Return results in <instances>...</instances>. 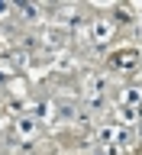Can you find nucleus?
<instances>
[{
  "label": "nucleus",
  "mask_w": 142,
  "mask_h": 155,
  "mask_svg": "<svg viewBox=\"0 0 142 155\" xmlns=\"http://www.w3.org/2000/svg\"><path fill=\"white\" fill-rule=\"evenodd\" d=\"M116 107H139V87L126 84L120 94H116Z\"/></svg>",
  "instance_id": "obj_3"
},
{
  "label": "nucleus",
  "mask_w": 142,
  "mask_h": 155,
  "mask_svg": "<svg viewBox=\"0 0 142 155\" xmlns=\"http://www.w3.org/2000/svg\"><path fill=\"white\" fill-rule=\"evenodd\" d=\"M129 19H133V13H129L126 7H116L113 10V26H116V23H129Z\"/></svg>",
  "instance_id": "obj_4"
},
{
  "label": "nucleus",
  "mask_w": 142,
  "mask_h": 155,
  "mask_svg": "<svg viewBox=\"0 0 142 155\" xmlns=\"http://www.w3.org/2000/svg\"><path fill=\"white\" fill-rule=\"evenodd\" d=\"M139 65V55H136V48H120L110 55V68L113 71H133Z\"/></svg>",
  "instance_id": "obj_1"
},
{
  "label": "nucleus",
  "mask_w": 142,
  "mask_h": 155,
  "mask_svg": "<svg viewBox=\"0 0 142 155\" xmlns=\"http://www.w3.org/2000/svg\"><path fill=\"white\" fill-rule=\"evenodd\" d=\"M113 36H116V29H113V23H107V19H97L94 26H91V42H94V45H107Z\"/></svg>",
  "instance_id": "obj_2"
}]
</instances>
